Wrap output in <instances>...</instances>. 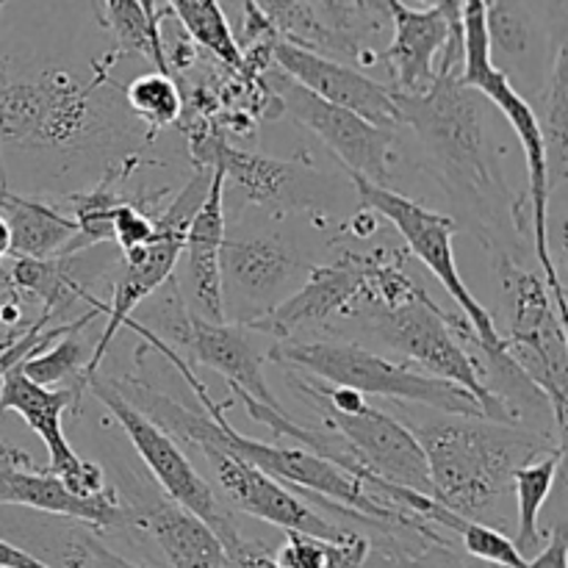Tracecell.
I'll return each instance as SVG.
<instances>
[{
  "label": "cell",
  "instance_id": "obj_1",
  "mask_svg": "<svg viewBox=\"0 0 568 568\" xmlns=\"http://www.w3.org/2000/svg\"><path fill=\"white\" fill-rule=\"evenodd\" d=\"M410 422L430 475L433 499L464 519L480 521L510 491L514 471L527 460L560 447L549 433L499 425L475 416Z\"/></svg>",
  "mask_w": 568,
  "mask_h": 568
},
{
  "label": "cell",
  "instance_id": "obj_2",
  "mask_svg": "<svg viewBox=\"0 0 568 568\" xmlns=\"http://www.w3.org/2000/svg\"><path fill=\"white\" fill-rule=\"evenodd\" d=\"M399 120L419 136L433 170L455 203L491 222L508 186L488 153L483 94L460 87L458 78L438 75L425 92L397 94Z\"/></svg>",
  "mask_w": 568,
  "mask_h": 568
},
{
  "label": "cell",
  "instance_id": "obj_3",
  "mask_svg": "<svg viewBox=\"0 0 568 568\" xmlns=\"http://www.w3.org/2000/svg\"><path fill=\"white\" fill-rule=\"evenodd\" d=\"M349 178H353L355 189H358V197L361 203H364V209L375 211V214H381L383 220H388L394 227H397L399 236L405 239V247H408L410 253L427 266V272L436 275V281L442 283L444 292H447L449 297L458 303V308L464 311L466 322H469L471 333H475V342L471 344L483 353L494 381L508 383L505 399H508V394L516 392L525 399H532V403L544 405V408L549 410L544 394L527 381L525 372L516 366V361L510 358L508 349H505V338L503 333H499L497 322H494L491 311H488L486 305L469 292V286H466L464 277H460L458 264H455V250H453V239L455 233H458V222H455L453 216L442 214V211L427 209V205H422L419 200H410L408 194L397 192V189L375 186V183H369L366 178H358V175H349Z\"/></svg>",
  "mask_w": 568,
  "mask_h": 568
},
{
  "label": "cell",
  "instance_id": "obj_4",
  "mask_svg": "<svg viewBox=\"0 0 568 568\" xmlns=\"http://www.w3.org/2000/svg\"><path fill=\"white\" fill-rule=\"evenodd\" d=\"M266 361L320 377L327 386H344L364 397H383L405 405H425L449 416H483L480 403L466 388L438 381L414 366L394 364L355 342H275Z\"/></svg>",
  "mask_w": 568,
  "mask_h": 568
},
{
  "label": "cell",
  "instance_id": "obj_5",
  "mask_svg": "<svg viewBox=\"0 0 568 568\" xmlns=\"http://www.w3.org/2000/svg\"><path fill=\"white\" fill-rule=\"evenodd\" d=\"M366 331L414 361L425 375L466 388L480 403L486 419L519 425L521 410L486 386L483 366H477V358L466 349V342H475L469 322H458L442 311L425 288L397 308L366 311Z\"/></svg>",
  "mask_w": 568,
  "mask_h": 568
},
{
  "label": "cell",
  "instance_id": "obj_6",
  "mask_svg": "<svg viewBox=\"0 0 568 568\" xmlns=\"http://www.w3.org/2000/svg\"><path fill=\"white\" fill-rule=\"evenodd\" d=\"M499 288L505 311V349L527 381L544 394L555 419V438L566 447V392H568V344L566 320L558 314L541 275L516 264L497 250Z\"/></svg>",
  "mask_w": 568,
  "mask_h": 568
},
{
  "label": "cell",
  "instance_id": "obj_7",
  "mask_svg": "<svg viewBox=\"0 0 568 568\" xmlns=\"http://www.w3.org/2000/svg\"><path fill=\"white\" fill-rule=\"evenodd\" d=\"M87 388L111 410V414H114V419L120 422V427L125 430V436L131 438L136 455L142 458V464L148 466V471L153 475V480L159 483L161 491L170 497V503L181 505L183 510H189V514L197 516L200 521H205V525L214 530V536L222 541L227 558H231L247 538L239 532L231 510L220 503V497H216L214 488L209 486V480L194 469L192 460H189L186 453L181 449V444H178L170 433L161 430L155 422H150L142 410L133 408V405L128 403L109 381H103V377H92V381L87 383Z\"/></svg>",
  "mask_w": 568,
  "mask_h": 568
},
{
  "label": "cell",
  "instance_id": "obj_8",
  "mask_svg": "<svg viewBox=\"0 0 568 568\" xmlns=\"http://www.w3.org/2000/svg\"><path fill=\"white\" fill-rule=\"evenodd\" d=\"M211 175H214L211 166H200V170L183 183V189L178 192V197L172 200L170 209L155 220L153 239H150L148 244H142V247H133L122 253V270L120 275H116L111 305L103 308L105 327L103 333H100L98 342H94L87 383L92 381V377H98L103 355L109 353L111 342H114L116 333L125 327V322L131 320L133 311H136L144 300L153 297V294L175 275L189 222H192L194 211L200 209V203H203L205 194H209Z\"/></svg>",
  "mask_w": 568,
  "mask_h": 568
},
{
  "label": "cell",
  "instance_id": "obj_9",
  "mask_svg": "<svg viewBox=\"0 0 568 568\" xmlns=\"http://www.w3.org/2000/svg\"><path fill=\"white\" fill-rule=\"evenodd\" d=\"M100 131L92 87L61 70L11 81L0 92V148L75 150Z\"/></svg>",
  "mask_w": 568,
  "mask_h": 568
},
{
  "label": "cell",
  "instance_id": "obj_10",
  "mask_svg": "<svg viewBox=\"0 0 568 568\" xmlns=\"http://www.w3.org/2000/svg\"><path fill=\"white\" fill-rule=\"evenodd\" d=\"M386 9L392 20L386 64L394 92L419 94L438 75L458 78L464 55L460 0L425 9H414L405 0H386Z\"/></svg>",
  "mask_w": 568,
  "mask_h": 568
},
{
  "label": "cell",
  "instance_id": "obj_11",
  "mask_svg": "<svg viewBox=\"0 0 568 568\" xmlns=\"http://www.w3.org/2000/svg\"><path fill=\"white\" fill-rule=\"evenodd\" d=\"M469 89L480 92L483 98L491 100V103L503 111V116L508 120V125L514 128L516 139H519L521 150H525L527 192L510 203V216H514L521 205L530 209L527 227H530L532 233V253H536L538 264H541L544 283H547L549 294H552L555 308H558V314L566 320L564 283H560V272L558 266H555L552 247H549V194H552V186H549L547 142H544L541 128H538L536 114H532L530 100L514 87V81H510L497 64L488 67Z\"/></svg>",
  "mask_w": 568,
  "mask_h": 568
},
{
  "label": "cell",
  "instance_id": "obj_12",
  "mask_svg": "<svg viewBox=\"0 0 568 568\" xmlns=\"http://www.w3.org/2000/svg\"><path fill=\"white\" fill-rule=\"evenodd\" d=\"M277 98H281L283 111L292 116L297 125L314 133L333 155L344 164L347 175L366 178L375 186H388L392 183L394 164V136L386 128L372 125L369 120L358 116L355 111L338 109V105L325 103L308 89L294 83L292 78L283 75L277 81Z\"/></svg>",
  "mask_w": 568,
  "mask_h": 568
},
{
  "label": "cell",
  "instance_id": "obj_13",
  "mask_svg": "<svg viewBox=\"0 0 568 568\" xmlns=\"http://www.w3.org/2000/svg\"><path fill=\"white\" fill-rule=\"evenodd\" d=\"M81 388H44L28 381L26 375L11 369L0 381V414H17L48 449V471L59 477L70 491L81 497H98L109 491L105 471L98 464H89L87 458L70 447L61 427V416L75 408Z\"/></svg>",
  "mask_w": 568,
  "mask_h": 568
},
{
  "label": "cell",
  "instance_id": "obj_14",
  "mask_svg": "<svg viewBox=\"0 0 568 568\" xmlns=\"http://www.w3.org/2000/svg\"><path fill=\"white\" fill-rule=\"evenodd\" d=\"M366 288H369V255L342 253L333 264L311 266L297 292L244 325L272 342H288L300 327L358 316L366 305Z\"/></svg>",
  "mask_w": 568,
  "mask_h": 568
},
{
  "label": "cell",
  "instance_id": "obj_15",
  "mask_svg": "<svg viewBox=\"0 0 568 568\" xmlns=\"http://www.w3.org/2000/svg\"><path fill=\"white\" fill-rule=\"evenodd\" d=\"M322 427L344 438L355 464L366 475L433 497L425 453L414 433L392 414L372 408V405L355 416L322 410Z\"/></svg>",
  "mask_w": 568,
  "mask_h": 568
},
{
  "label": "cell",
  "instance_id": "obj_16",
  "mask_svg": "<svg viewBox=\"0 0 568 568\" xmlns=\"http://www.w3.org/2000/svg\"><path fill=\"white\" fill-rule=\"evenodd\" d=\"M197 453L209 460L222 494L239 514H247L286 532H303V536L325 538V541H342L353 532L347 527L327 521L325 516L308 508L292 488L277 483L275 477L264 475L247 460L214 447L197 449Z\"/></svg>",
  "mask_w": 568,
  "mask_h": 568
},
{
  "label": "cell",
  "instance_id": "obj_17",
  "mask_svg": "<svg viewBox=\"0 0 568 568\" xmlns=\"http://www.w3.org/2000/svg\"><path fill=\"white\" fill-rule=\"evenodd\" d=\"M272 61L281 67L283 75H288L294 83L308 89L325 103L355 111L372 125L386 128V131L403 125L394 89L388 83L364 75L355 67L342 64L333 55L314 53V50H305L300 44L275 39L272 42Z\"/></svg>",
  "mask_w": 568,
  "mask_h": 568
},
{
  "label": "cell",
  "instance_id": "obj_18",
  "mask_svg": "<svg viewBox=\"0 0 568 568\" xmlns=\"http://www.w3.org/2000/svg\"><path fill=\"white\" fill-rule=\"evenodd\" d=\"M222 288L231 286L250 314L244 322L264 316L277 305V297L292 288L297 277L308 275L292 247L277 239H225L220 253Z\"/></svg>",
  "mask_w": 568,
  "mask_h": 568
},
{
  "label": "cell",
  "instance_id": "obj_19",
  "mask_svg": "<svg viewBox=\"0 0 568 568\" xmlns=\"http://www.w3.org/2000/svg\"><path fill=\"white\" fill-rule=\"evenodd\" d=\"M211 186L200 209L189 222L181 258L186 266V292L194 316L205 322H225V288H222L220 253L225 242V178L220 166H211Z\"/></svg>",
  "mask_w": 568,
  "mask_h": 568
},
{
  "label": "cell",
  "instance_id": "obj_20",
  "mask_svg": "<svg viewBox=\"0 0 568 568\" xmlns=\"http://www.w3.org/2000/svg\"><path fill=\"white\" fill-rule=\"evenodd\" d=\"M258 333L250 331L244 322L227 325V322H205L192 316V338L186 347V364L209 366L220 372L227 386L244 392L247 397L258 399L266 408L283 410L272 388L266 386L264 364L266 349L258 344Z\"/></svg>",
  "mask_w": 568,
  "mask_h": 568
},
{
  "label": "cell",
  "instance_id": "obj_21",
  "mask_svg": "<svg viewBox=\"0 0 568 568\" xmlns=\"http://www.w3.org/2000/svg\"><path fill=\"white\" fill-rule=\"evenodd\" d=\"M136 527H142L164 552L170 568H231L225 547L205 521L170 499L133 505Z\"/></svg>",
  "mask_w": 568,
  "mask_h": 568
},
{
  "label": "cell",
  "instance_id": "obj_22",
  "mask_svg": "<svg viewBox=\"0 0 568 568\" xmlns=\"http://www.w3.org/2000/svg\"><path fill=\"white\" fill-rule=\"evenodd\" d=\"M0 214L11 231V258H59L75 239L72 216L42 200L22 197L0 183Z\"/></svg>",
  "mask_w": 568,
  "mask_h": 568
},
{
  "label": "cell",
  "instance_id": "obj_23",
  "mask_svg": "<svg viewBox=\"0 0 568 568\" xmlns=\"http://www.w3.org/2000/svg\"><path fill=\"white\" fill-rule=\"evenodd\" d=\"M11 288L22 300H33L48 311L50 316L67 314L75 303H89L103 314L105 305L87 294L83 283L72 270V255H59V258H11L6 264Z\"/></svg>",
  "mask_w": 568,
  "mask_h": 568
},
{
  "label": "cell",
  "instance_id": "obj_24",
  "mask_svg": "<svg viewBox=\"0 0 568 568\" xmlns=\"http://www.w3.org/2000/svg\"><path fill=\"white\" fill-rule=\"evenodd\" d=\"M203 166H220L225 183L231 181L233 186L242 189L247 203H281L288 189L294 186V166L288 161L244 153V150H233L227 144H216Z\"/></svg>",
  "mask_w": 568,
  "mask_h": 568
},
{
  "label": "cell",
  "instance_id": "obj_25",
  "mask_svg": "<svg viewBox=\"0 0 568 568\" xmlns=\"http://www.w3.org/2000/svg\"><path fill=\"white\" fill-rule=\"evenodd\" d=\"M560 464H564V447H555L549 453L538 455V458L527 460L514 471L510 480V491L516 497V510H519V525H516V547L519 552H530V549L541 547V508L552 497L555 480H558Z\"/></svg>",
  "mask_w": 568,
  "mask_h": 568
},
{
  "label": "cell",
  "instance_id": "obj_26",
  "mask_svg": "<svg viewBox=\"0 0 568 568\" xmlns=\"http://www.w3.org/2000/svg\"><path fill=\"white\" fill-rule=\"evenodd\" d=\"M532 105V103H530ZM541 136L547 142V164H549V186L555 189L564 183L568 172V83H566V44H560L555 53L552 70L544 81L538 94V109L532 105Z\"/></svg>",
  "mask_w": 568,
  "mask_h": 568
},
{
  "label": "cell",
  "instance_id": "obj_27",
  "mask_svg": "<svg viewBox=\"0 0 568 568\" xmlns=\"http://www.w3.org/2000/svg\"><path fill=\"white\" fill-rule=\"evenodd\" d=\"M253 9L264 17L283 42L300 44L314 53H344L353 55V50L325 26L316 6L311 0H250ZM355 59V55H353Z\"/></svg>",
  "mask_w": 568,
  "mask_h": 568
},
{
  "label": "cell",
  "instance_id": "obj_28",
  "mask_svg": "<svg viewBox=\"0 0 568 568\" xmlns=\"http://www.w3.org/2000/svg\"><path fill=\"white\" fill-rule=\"evenodd\" d=\"M166 11L178 17L189 42H197L222 64L244 67L242 44H239L220 0H166Z\"/></svg>",
  "mask_w": 568,
  "mask_h": 568
},
{
  "label": "cell",
  "instance_id": "obj_29",
  "mask_svg": "<svg viewBox=\"0 0 568 568\" xmlns=\"http://www.w3.org/2000/svg\"><path fill=\"white\" fill-rule=\"evenodd\" d=\"M103 22L116 39V50L122 55H139L155 64V72L170 75L166 64L161 20L150 17L139 0H103Z\"/></svg>",
  "mask_w": 568,
  "mask_h": 568
},
{
  "label": "cell",
  "instance_id": "obj_30",
  "mask_svg": "<svg viewBox=\"0 0 568 568\" xmlns=\"http://www.w3.org/2000/svg\"><path fill=\"white\" fill-rule=\"evenodd\" d=\"M94 347L83 342V327L64 333L55 338V344L37 349L20 364V372L31 383L44 388H53L59 383H72L75 388L87 386L89 364H92Z\"/></svg>",
  "mask_w": 568,
  "mask_h": 568
},
{
  "label": "cell",
  "instance_id": "obj_31",
  "mask_svg": "<svg viewBox=\"0 0 568 568\" xmlns=\"http://www.w3.org/2000/svg\"><path fill=\"white\" fill-rule=\"evenodd\" d=\"M372 555L369 538L349 532L342 541L286 532V541L277 549L281 568H366Z\"/></svg>",
  "mask_w": 568,
  "mask_h": 568
},
{
  "label": "cell",
  "instance_id": "obj_32",
  "mask_svg": "<svg viewBox=\"0 0 568 568\" xmlns=\"http://www.w3.org/2000/svg\"><path fill=\"white\" fill-rule=\"evenodd\" d=\"M427 525L444 527V530H453L455 536H460L466 555L480 564L497 566V568H525L527 560L519 552V547L514 544V538H508L505 532H499L497 527L486 525V521H471L464 516L453 514L444 505H433L430 516H427Z\"/></svg>",
  "mask_w": 568,
  "mask_h": 568
},
{
  "label": "cell",
  "instance_id": "obj_33",
  "mask_svg": "<svg viewBox=\"0 0 568 568\" xmlns=\"http://www.w3.org/2000/svg\"><path fill=\"white\" fill-rule=\"evenodd\" d=\"M125 100L128 109L139 120L148 122L153 131L178 122L183 111L181 89L172 81V75H164V72H144V75L133 78L125 87Z\"/></svg>",
  "mask_w": 568,
  "mask_h": 568
},
{
  "label": "cell",
  "instance_id": "obj_34",
  "mask_svg": "<svg viewBox=\"0 0 568 568\" xmlns=\"http://www.w3.org/2000/svg\"><path fill=\"white\" fill-rule=\"evenodd\" d=\"M491 55L503 53L508 64H519L532 48V22L521 0H491L486 9Z\"/></svg>",
  "mask_w": 568,
  "mask_h": 568
},
{
  "label": "cell",
  "instance_id": "obj_35",
  "mask_svg": "<svg viewBox=\"0 0 568 568\" xmlns=\"http://www.w3.org/2000/svg\"><path fill=\"white\" fill-rule=\"evenodd\" d=\"M94 316H100V311L92 308L87 316H78V320L64 322V325L50 327V331H48V325H50V320H53V316H50L48 311H39V320L31 322L26 333H20V336H17L14 342L6 344V347L0 349V381H3V377L9 375L11 369H17V366H20L22 361H26L31 353H37V349L48 347V344H53L55 338H61V336H64V333L75 331V327L92 325Z\"/></svg>",
  "mask_w": 568,
  "mask_h": 568
},
{
  "label": "cell",
  "instance_id": "obj_36",
  "mask_svg": "<svg viewBox=\"0 0 568 568\" xmlns=\"http://www.w3.org/2000/svg\"><path fill=\"white\" fill-rule=\"evenodd\" d=\"M325 20V26L353 50L355 59H364V48H361V26H366L364 17L353 6V0H311Z\"/></svg>",
  "mask_w": 568,
  "mask_h": 568
},
{
  "label": "cell",
  "instance_id": "obj_37",
  "mask_svg": "<svg viewBox=\"0 0 568 568\" xmlns=\"http://www.w3.org/2000/svg\"><path fill=\"white\" fill-rule=\"evenodd\" d=\"M155 233V220H150L139 205L120 200V205L114 209V220H111V239L120 244V250L142 247L153 239Z\"/></svg>",
  "mask_w": 568,
  "mask_h": 568
},
{
  "label": "cell",
  "instance_id": "obj_38",
  "mask_svg": "<svg viewBox=\"0 0 568 568\" xmlns=\"http://www.w3.org/2000/svg\"><path fill=\"white\" fill-rule=\"evenodd\" d=\"M394 564L397 568H469L444 541H430V547L416 549V552L397 549Z\"/></svg>",
  "mask_w": 568,
  "mask_h": 568
},
{
  "label": "cell",
  "instance_id": "obj_39",
  "mask_svg": "<svg viewBox=\"0 0 568 568\" xmlns=\"http://www.w3.org/2000/svg\"><path fill=\"white\" fill-rule=\"evenodd\" d=\"M75 568H148V566H139V564H131V560L120 558L116 552L105 549L103 544L92 536V532H87V538H83L81 558H78Z\"/></svg>",
  "mask_w": 568,
  "mask_h": 568
},
{
  "label": "cell",
  "instance_id": "obj_40",
  "mask_svg": "<svg viewBox=\"0 0 568 568\" xmlns=\"http://www.w3.org/2000/svg\"><path fill=\"white\" fill-rule=\"evenodd\" d=\"M525 568H568V532L564 525L549 530L547 547L538 549L536 558L527 560Z\"/></svg>",
  "mask_w": 568,
  "mask_h": 568
},
{
  "label": "cell",
  "instance_id": "obj_41",
  "mask_svg": "<svg viewBox=\"0 0 568 568\" xmlns=\"http://www.w3.org/2000/svg\"><path fill=\"white\" fill-rule=\"evenodd\" d=\"M227 560H231V568H281L275 555H270L261 544L253 541H244Z\"/></svg>",
  "mask_w": 568,
  "mask_h": 568
},
{
  "label": "cell",
  "instance_id": "obj_42",
  "mask_svg": "<svg viewBox=\"0 0 568 568\" xmlns=\"http://www.w3.org/2000/svg\"><path fill=\"white\" fill-rule=\"evenodd\" d=\"M42 464L31 458V453H26L22 447L3 442L0 438V477H6L9 471H26V469H39Z\"/></svg>",
  "mask_w": 568,
  "mask_h": 568
},
{
  "label": "cell",
  "instance_id": "obj_43",
  "mask_svg": "<svg viewBox=\"0 0 568 568\" xmlns=\"http://www.w3.org/2000/svg\"><path fill=\"white\" fill-rule=\"evenodd\" d=\"M0 568H53V566L39 560L37 555H31L28 549L17 547L14 541L0 538Z\"/></svg>",
  "mask_w": 568,
  "mask_h": 568
},
{
  "label": "cell",
  "instance_id": "obj_44",
  "mask_svg": "<svg viewBox=\"0 0 568 568\" xmlns=\"http://www.w3.org/2000/svg\"><path fill=\"white\" fill-rule=\"evenodd\" d=\"M353 6L358 9V14L364 17V22L372 31H381L383 22L388 20L386 0H353Z\"/></svg>",
  "mask_w": 568,
  "mask_h": 568
},
{
  "label": "cell",
  "instance_id": "obj_45",
  "mask_svg": "<svg viewBox=\"0 0 568 568\" xmlns=\"http://www.w3.org/2000/svg\"><path fill=\"white\" fill-rule=\"evenodd\" d=\"M3 258H11V231L6 216L0 214V264H3Z\"/></svg>",
  "mask_w": 568,
  "mask_h": 568
},
{
  "label": "cell",
  "instance_id": "obj_46",
  "mask_svg": "<svg viewBox=\"0 0 568 568\" xmlns=\"http://www.w3.org/2000/svg\"><path fill=\"white\" fill-rule=\"evenodd\" d=\"M11 297H20V294H17L14 288H11V283H9V275H6V277H0V308H3V305L9 303Z\"/></svg>",
  "mask_w": 568,
  "mask_h": 568
},
{
  "label": "cell",
  "instance_id": "obj_47",
  "mask_svg": "<svg viewBox=\"0 0 568 568\" xmlns=\"http://www.w3.org/2000/svg\"><path fill=\"white\" fill-rule=\"evenodd\" d=\"M28 331V327H20V331H9V333H0V349H3L6 347V344H11V342H14V338L17 336H20V333H26Z\"/></svg>",
  "mask_w": 568,
  "mask_h": 568
},
{
  "label": "cell",
  "instance_id": "obj_48",
  "mask_svg": "<svg viewBox=\"0 0 568 568\" xmlns=\"http://www.w3.org/2000/svg\"><path fill=\"white\" fill-rule=\"evenodd\" d=\"M139 3L144 6V11H148L150 17H155V20H161V14H159V9H155V0H139Z\"/></svg>",
  "mask_w": 568,
  "mask_h": 568
},
{
  "label": "cell",
  "instance_id": "obj_49",
  "mask_svg": "<svg viewBox=\"0 0 568 568\" xmlns=\"http://www.w3.org/2000/svg\"><path fill=\"white\" fill-rule=\"evenodd\" d=\"M422 3H425V6H444V3H449V0H422ZM486 3H491V0H486Z\"/></svg>",
  "mask_w": 568,
  "mask_h": 568
},
{
  "label": "cell",
  "instance_id": "obj_50",
  "mask_svg": "<svg viewBox=\"0 0 568 568\" xmlns=\"http://www.w3.org/2000/svg\"><path fill=\"white\" fill-rule=\"evenodd\" d=\"M6 3H9V0H0V11H3V6H6Z\"/></svg>",
  "mask_w": 568,
  "mask_h": 568
}]
</instances>
